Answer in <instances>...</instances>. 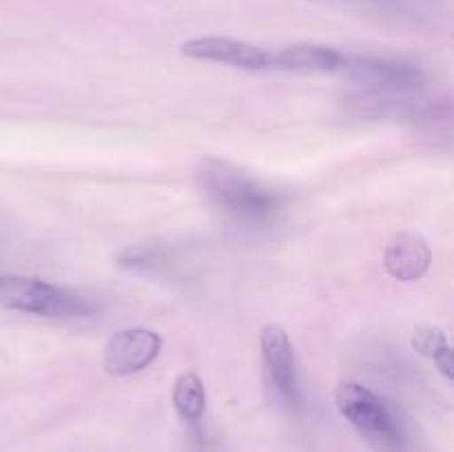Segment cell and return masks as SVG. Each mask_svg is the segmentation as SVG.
<instances>
[{"label":"cell","instance_id":"6da1fadb","mask_svg":"<svg viewBox=\"0 0 454 452\" xmlns=\"http://www.w3.org/2000/svg\"><path fill=\"white\" fill-rule=\"evenodd\" d=\"M200 184L208 199L235 220L266 222L282 208V198L270 186L217 158L202 164Z\"/></svg>","mask_w":454,"mask_h":452},{"label":"cell","instance_id":"7a4b0ae2","mask_svg":"<svg viewBox=\"0 0 454 452\" xmlns=\"http://www.w3.org/2000/svg\"><path fill=\"white\" fill-rule=\"evenodd\" d=\"M335 403L340 415L372 446L384 452H406V428L388 406V401L372 393L371 388L346 381L337 388Z\"/></svg>","mask_w":454,"mask_h":452},{"label":"cell","instance_id":"3957f363","mask_svg":"<svg viewBox=\"0 0 454 452\" xmlns=\"http://www.w3.org/2000/svg\"><path fill=\"white\" fill-rule=\"evenodd\" d=\"M0 306L56 319H82L96 313V304L89 297L25 275L0 277Z\"/></svg>","mask_w":454,"mask_h":452},{"label":"cell","instance_id":"277c9868","mask_svg":"<svg viewBox=\"0 0 454 452\" xmlns=\"http://www.w3.org/2000/svg\"><path fill=\"white\" fill-rule=\"evenodd\" d=\"M337 74L344 75L348 82L366 89L368 93H381V96L415 91L426 80V74L419 66L372 56H344Z\"/></svg>","mask_w":454,"mask_h":452},{"label":"cell","instance_id":"5b68a950","mask_svg":"<svg viewBox=\"0 0 454 452\" xmlns=\"http://www.w3.org/2000/svg\"><path fill=\"white\" fill-rule=\"evenodd\" d=\"M162 337L149 328H124L114 332L105 346L102 366L109 375L127 377L145 370L158 359Z\"/></svg>","mask_w":454,"mask_h":452},{"label":"cell","instance_id":"8992f818","mask_svg":"<svg viewBox=\"0 0 454 452\" xmlns=\"http://www.w3.org/2000/svg\"><path fill=\"white\" fill-rule=\"evenodd\" d=\"M180 53L193 60L220 62L231 65L235 69L264 71L270 69V51L257 44L244 43V40L220 38V35H207V38L186 40L180 47Z\"/></svg>","mask_w":454,"mask_h":452},{"label":"cell","instance_id":"52a82bcc","mask_svg":"<svg viewBox=\"0 0 454 452\" xmlns=\"http://www.w3.org/2000/svg\"><path fill=\"white\" fill-rule=\"evenodd\" d=\"M260 344L270 384L288 406H297L300 403V388H297L295 350H293L291 337L282 326L269 323L262 331Z\"/></svg>","mask_w":454,"mask_h":452},{"label":"cell","instance_id":"ba28073f","mask_svg":"<svg viewBox=\"0 0 454 452\" xmlns=\"http://www.w3.org/2000/svg\"><path fill=\"white\" fill-rule=\"evenodd\" d=\"M433 261V253L424 238L402 233L388 242L384 251V269L399 282H417L424 277Z\"/></svg>","mask_w":454,"mask_h":452},{"label":"cell","instance_id":"9c48e42d","mask_svg":"<svg viewBox=\"0 0 454 452\" xmlns=\"http://www.w3.org/2000/svg\"><path fill=\"white\" fill-rule=\"evenodd\" d=\"M341 58L344 53L326 44L297 43L270 53V66L282 71H300V74H337Z\"/></svg>","mask_w":454,"mask_h":452},{"label":"cell","instance_id":"30bf717a","mask_svg":"<svg viewBox=\"0 0 454 452\" xmlns=\"http://www.w3.org/2000/svg\"><path fill=\"white\" fill-rule=\"evenodd\" d=\"M118 266L127 270H137V273H160L176 264L171 244L145 242V244H129L127 248L118 253Z\"/></svg>","mask_w":454,"mask_h":452},{"label":"cell","instance_id":"8fae6325","mask_svg":"<svg viewBox=\"0 0 454 452\" xmlns=\"http://www.w3.org/2000/svg\"><path fill=\"white\" fill-rule=\"evenodd\" d=\"M173 406L177 415L189 424H198L207 410V393L204 384L193 370H186L177 375L176 386H173Z\"/></svg>","mask_w":454,"mask_h":452},{"label":"cell","instance_id":"7c38bea8","mask_svg":"<svg viewBox=\"0 0 454 452\" xmlns=\"http://www.w3.org/2000/svg\"><path fill=\"white\" fill-rule=\"evenodd\" d=\"M412 348L417 350L424 357L433 359L437 370L446 377L448 381H452L454 370H452V348L448 344L446 332L439 331L434 326H419L412 332Z\"/></svg>","mask_w":454,"mask_h":452},{"label":"cell","instance_id":"4fadbf2b","mask_svg":"<svg viewBox=\"0 0 454 452\" xmlns=\"http://www.w3.org/2000/svg\"><path fill=\"white\" fill-rule=\"evenodd\" d=\"M333 3H368V4H380V7H388V4H402L406 0H333Z\"/></svg>","mask_w":454,"mask_h":452}]
</instances>
